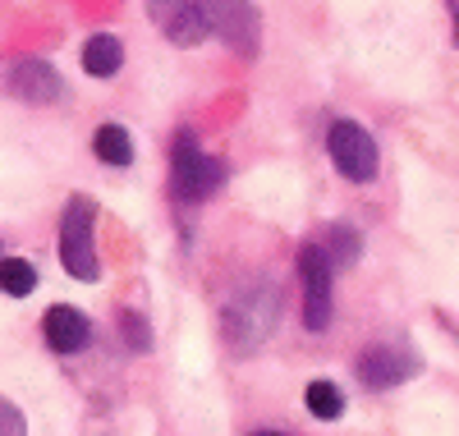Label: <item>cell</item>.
<instances>
[{
    "label": "cell",
    "instance_id": "52a82bcc",
    "mask_svg": "<svg viewBox=\"0 0 459 436\" xmlns=\"http://www.w3.org/2000/svg\"><path fill=\"white\" fill-rule=\"evenodd\" d=\"M5 92L28 101V106H56V101H65V78L51 60L28 56V60H14L5 69Z\"/></svg>",
    "mask_w": 459,
    "mask_h": 436
},
{
    "label": "cell",
    "instance_id": "3957f363",
    "mask_svg": "<svg viewBox=\"0 0 459 436\" xmlns=\"http://www.w3.org/2000/svg\"><path fill=\"white\" fill-rule=\"evenodd\" d=\"M299 285H303V327L322 336L335 317V262L322 244L299 249Z\"/></svg>",
    "mask_w": 459,
    "mask_h": 436
},
{
    "label": "cell",
    "instance_id": "4fadbf2b",
    "mask_svg": "<svg viewBox=\"0 0 459 436\" xmlns=\"http://www.w3.org/2000/svg\"><path fill=\"white\" fill-rule=\"evenodd\" d=\"M303 405H308V414H313V418L335 423V418L344 414V390H340L335 381L317 377V381H308V390H303Z\"/></svg>",
    "mask_w": 459,
    "mask_h": 436
},
{
    "label": "cell",
    "instance_id": "30bf717a",
    "mask_svg": "<svg viewBox=\"0 0 459 436\" xmlns=\"http://www.w3.org/2000/svg\"><path fill=\"white\" fill-rule=\"evenodd\" d=\"M120 65H125V47H120V37H115V32H97V37L83 42V69L92 78H115Z\"/></svg>",
    "mask_w": 459,
    "mask_h": 436
},
{
    "label": "cell",
    "instance_id": "ac0fdd59",
    "mask_svg": "<svg viewBox=\"0 0 459 436\" xmlns=\"http://www.w3.org/2000/svg\"><path fill=\"white\" fill-rule=\"evenodd\" d=\"M253 436H285V432H253Z\"/></svg>",
    "mask_w": 459,
    "mask_h": 436
},
{
    "label": "cell",
    "instance_id": "9a60e30c",
    "mask_svg": "<svg viewBox=\"0 0 459 436\" xmlns=\"http://www.w3.org/2000/svg\"><path fill=\"white\" fill-rule=\"evenodd\" d=\"M115 327H120V340H125L134 353H147V349H152V327H147V317H143V312L120 308V317H115Z\"/></svg>",
    "mask_w": 459,
    "mask_h": 436
},
{
    "label": "cell",
    "instance_id": "ba28073f",
    "mask_svg": "<svg viewBox=\"0 0 459 436\" xmlns=\"http://www.w3.org/2000/svg\"><path fill=\"white\" fill-rule=\"evenodd\" d=\"M147 14L175 47H198L212 37V23L198 0H147Z\"/></svg>",
    "mask_w": 459,
    "mask_h": 436
},
{
    "label": "cell",
    "instance_id": "8fae6325",
    "mask_svg": "<svg viewBox=\"0 0 459 436\" xmlns=\"http://www.w3.org/2000/svg\"><path fill=\"white\" fill-rule=\"evenodd\" d=\"M92 152H97L101 166L125 170V166H134V134H129L125 125H101V129L92 134Z\"/></svg>",
    "mask_w": 459,
    "mask_h": 436
},
{
    "label": "cell",
    "instance_id": "2e32d148",
    "mask_svg": "<svg viewBox=\"0 0 459 436\" xmlns=\"http://www.w3.org/2000/svg\"><path fill=\"white\" fill-rule=\"evenodd\" d=\"M0 436H28V418L14 400H5L0 395Z\"/></svg>",
    "mask_w": 459,
    "mask_h": 436
},
{
    "label": "cell",
    "instance_id": "5b68a950",
    "mask_svg": "<svg viewBox=\"0 0 459 436\" xmlns=\"http://www.w3.org/2000/svg\"><path fill=\"white\" fill-rule=\"evenodd\" d=\"M326 156H331V166L350 184H372L377 170H381L377 138L363 125H354V120H331V129H326Z\"/></svg>",
    "mask_w": 459,
    "mask_h": 436
},
{
    "label": "cell",
    "instance_id": "9c48e42d",
    "mask_svg": "<svg viewBox=\"0 0 459 436\" xmlns=\"http://www.w3.org/2000/svg\"><path fill=\"white\" fill-rule=\"evenodd\" d=\"M42 340H47V349L51 353H83L88 344H92V322L79 312V308H69V303H56V308H47V317H42Z\"/></svg>",
    "mask_w": 459,
    "mask_h": 436
},
{
    "label": "cell",
    "instance_id": "7c38bea8",
    "mask_svg": "<svg viewBox=\"0 0 459 436\" xmlns=\"http://www.w3.org/2000/svg\"><path fill=\"white\" fill-rule=\"evenodd\" d=\"M322 249H326V257H331L335 266H354V262L363 257V234H359L350 221H331Z\"/></svg>",
    "mask_w": 459,
    "mask_h": 436
},
{
    "label": "cell",
    "instance_id": "8992f818",
    "mask_svg": "<svg viewBox=\"0 0 459 436\" xmlns=\"http://www.w3.org/2000/svg\"><path fill=\"white\" fill-rule=\"evenodd\" d=\"M203 5V14H207V23H212V32L221 37L225 47H235L244 60H253L257 56V5L253 0H198Z\"/></svg>",
    "mask_w": 459,
    "mask_h": 436
},
{
    "label": "cell",
    "instance_id": "277c9868",
    "mask_svg": "<svg viewBox=\"0 0 459 436\" xmlns=\"http://www.w3.org/2000/svg\"><path fill=\"white\" fill-rule=\"evenodd\" d=\"M354 372L368 390H395V386H404L423 372V359H418V349L404 344V340H372V344L359 349Z\"/></svg>",
    "mask_w": 459,
    "mask_h": 436
},
{
    "label": "cell",
    "instance_id": "6da1fadb",
    "mask_svg": "<svg viewBox=\"0 0 459 436\" xmlns=\"http://www.w3.org/2000/svg\"><path fill=\"white\" fill-rule=\"evenodd\" d=\"M221 184H225V161L198 143V134L179 129L170 143V197L194 207V203H207Z\"/></svg>",
    "mask_w": 459,
    "mask_h": 436
},
{
    "label": "cell",
    "instance_id": "7a4b0ae2",
    "mask_svg": "<svg viewBox=\"0 0 459 436\" xmlns=\"http://www.w3.org/2000/svg\"><path fill=\"white\" fill-rule=\"evenodd\" d=\"M60 262L74 281H97L101 257H97V203L74 193L60 216Z\"/></svg>",
    "mask_w": 459,
    "mask_h": 436
},
{
    "label": "cell",
    "instance_id": "5bb4252c",
    "mask_svg": "<svg viewBox=\"0 0 459 436\" xmlns=\"http://www.w3.org/2000/svg\"><path fill=\"white\" fill-rule=\"evenodd\" d=\"M32 290H37V266L23 257H0V294L28 299Z\"/></svg>",
    "mask_w": 459,
    "mask_h": 436
},
{
    "label": "cell",
    "instance_id": "d6986e66",
    "mask_svg": "<svg viewBox=\"0 0 459 436\" xmlns=\"http://www.w3.org/2000/svg\"><path fill=\"white\" fill-rule=\"evenodd\" d=\"M0 257H5V249H0Z\"/></svg>",
    "mask_w": 459,
    "mask_h": 436
},
{
    "label": "cell",
    "instance_id": "e0dca14e",
    "mask_svg": "<svg viewBox=\"0 0 459 436\" xmlns=\"http://www.w3.org/2000/svg\"><path fill=\"white\" fill-rule=\"evenodd\" d=\"M446 10H450V23H455V47H459V0H446Z\"/></svg>",
    "mask_w": 459,
    "mask_h": 436
}]
</instances>
